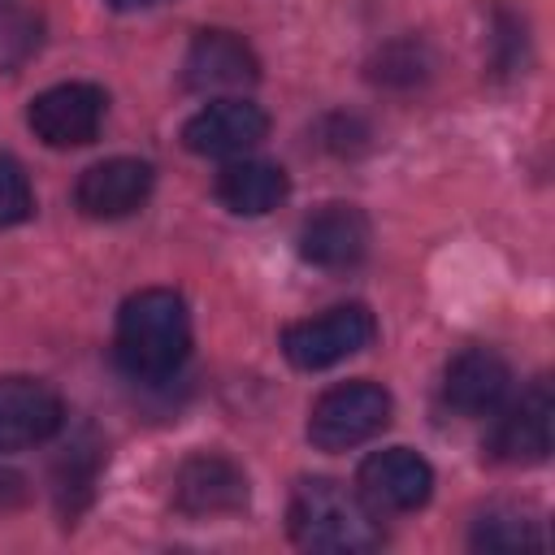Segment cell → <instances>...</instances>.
<instances>
[{
    "instance_id": "cell-2",
    "label": "cell",
    "mask_w": 555,
    "mask_h": 555,
    "mask_svg": "<svg viewBox=\"0 0 555 555\" xmlns=\"http://www.w3.org/2000/svg\"><path fill=\"white\" fill-rule=\"evenodd\" d=\"M286 529L295 546L325 555H360L382 546L377 512L360 499V490H347L343 481L330 477H308L295 486L286 507Z\"/></svg>"
},
{
    "instance_id": "cell-12",
    "label": "cell",
    "mask_w": 555,
    "mask_h": 555,
    "mask_svg": "<svg viewBox=\"0 0 555 555\" xmlns=\"http://www.w3.org/2000/svg\"><path fill=\"white\" fill-rule=\"evenodd\" d=\"M551 425H555V395L538 377L494 425L490 451L503 464H542L551 455Z\"/></svg>"
},
{
    "instance_id": "cell-7",
    "label": "cell",
    "mask_w": 555,
    "mask_h": 555,
    "mask_svg": "<svg viewBox=\"0 0 555 555\" xmlns=\"http://www.w3.org/2000/svg\"><path fill=\"white\" fill-rule=\"evenodd\" d=\"M65 403L39 377H0V451H26L61 434Z\"/></svg>"
},
{
    "instance_id": "cell-9",
    "label": "cell",
    "mask_w": 555,
    "mask_h": 555,
    "mask_svg": "<svg viewBox=\"0 0 555 555\" xmlns=\"http://www.w3.org/2000/svg\"><path fill=\"white\" fill-rule=\"evenodd\" d=\"M264 134H269L264 108L251 104V100H234V95L208 100V104H204L195 117H186V126H182V143H186V152H195V156H243V152H251Z\"/></svg>"
},
{
    "instance_id": "cell-3",
    "label": "cell",
    "mask_w": 555,
    "mask_h": 555,
    "mask_svg": "<svg viewBox=\"0 0 555 555\" xmlns=\"http://www.w3.org/2000/svg\"><path fill=\"white\" fill-rule=\"evenodd\" d=\"M390 425V390L360 377L330 386L308 412V442L317 451H351Z\"/></svg>"
},
{
    "instance_id": "cell-16",
    "label": "cell",
    "mask_w": 555,
    "mask_h": 555,
    "mask_svg": "<svg viewBox=\"0 0 555 555\" xmlns=\"http://www.w3.org/2000/svg\"><path fill=\"white\" fill-rule=\"evenodd\" d=\"M43 48V13L22 0H0V74L22 69Z\"/></svg>"
},
{
    "instance_id": "cell-10",
    "label": "cell",
    "mask_w": 555,
    "mask_h": 555,
    "mask_svg": "<svg viewBox=\"0 0 555 555\" xmlns=\"http://www.w3.org/2000/svg\"><path fill=\"white\" fill-rule=\"evenodd\" d=\"M152 182H156V173L147 160L108 156V160L82 169V178L74 186V204H78V212H87L95 221H117V217H130L134 208L147 204Z\"/></svg>"
},
{
    "instance_id": "cell-11",
    "label": "cell",
    "mask_w": 555,
    "mask_h": 555,
    "mask_svg": "<svg viewBox=\"0 0 555 555\" xmlns=\"http://www.w3.org/2000/svg\"><path fill=\"white\" fill-rule=\"evenodd\" d=\"M182 78L199 95L243 91V87H251L260 78V61L247 48V39H238L234 30H199L191 39V48H186Z\"/></svg>"
},
{
    "instance_id": "cell-14",
    "label": "cell",
    "mask_w": 555,
    "mask_h": 555,
    "mask_svg": "<svg viewBox=\"0 0 555 555\" xmlns=\"http://www.w3.org/2000/svg\"><path fill=\"white\" fill-rule=\"evenodd\" d=\"M507 386H512V369L490 347H464L447 364V373H442V399L460 416H486V412H494L503 403Z\"/></svg>"
},
{
    "instance_id": "cell-8",
    "label": "cell",
    "mask_w": 555,
    "mask_h": 555,
    "mask_svg": "<svg viewBox=\"0 0 555 555\" xmlns=\"http://www.w3.org/2000/svg\"><path fill=\"white\" fill-rule=\"evenodd\" d=\"M173 507L182 516H230L247 507V477L234 460L195 451L173 473Z\"/></svg>"
},
{
    "instance_id": "cell-1",
    "label": "cell",
    "mask_w": 555,
    "mask_h": 555,
    "mask_svg": "<svg viewBox=\"0 0 555 555\" xmlns=\"http://www.w3.org/2000/svg\"><path fill=\"white\" fill-rule=\"evenodd\" d=\"M117 369L134 382H165L191 356V312L186 299L169 286H147L130 295L113 330Z\"/></svg>"
},
{
    "instance_id": "cell-4",
    "label": "cell",
    "mask_w": 555,
    "mask_h": 555,
    "mask_svg": "<svg viewBox=\"0 0 555 555\" xmlns=\"http://www.w3.org/2000/svg\"><path fill=\"white\" fill-rule=\"evenodd\" d=\"M377 325H373V312L364 304H338L321 317H308V321H295L282 330V356L304 369V373H317V369H330L356 351H364L373 343Z\"/></svg>"
},
{
    "instance_id": "cell-5",
    "label": "cell",
    "mask_w": 555,
    "mask_h": 555,
    "mask_svg": "<svg viewBox=\"0 0 555 555\" xmlns=\"http://www.w3.org/2000/svg\"><path fill=\"white\" fill-rule=\"evenodd\" d=\"M108 113V95L95 82H56L26 108V126L48 147H87Z\"/></svg>"
},
{
    "instance_id": "cell-17",
    "label": "cell",
    "mask_w": 555,
    "mask_h": 555,
    "mask_svg": "<svg viewBox=\"0 0 555 555\" xmlns=\"http://www.w3.org/2000/svg\"><path fill=\"white\" fill-rule=\"evenodd\" d=\"M477 551H494V555H512V551H533L542 542L538 525L520 512H507V507H494L486 516H477L473 525V538H468Z\"/></svg>"
},
{
    "instance_id": "cell-19",
    "label": "cell",
    "mask_w": 555,
    "mask_h": 555,
    "mask_svg": "<svg viewBox=\"0 0 555 555\" xmlns=\"http://www.w3.org/2000/svg\"><path fill=\"white\" fill-rule=\"evenodd\" d=\"M26 499H30L26 477H22L17 468H4V464H0V512H17Z\"/></svg>"
},
{
    "instance_id": "cell-6",
    "label": "cell",
    "mask_w": 555,
    "mask_h": 555,
    "mask_svg": "<svg viewBox=\"0 0 555 555\" xmlns=\"http://www.w3.org/2000/svg\"><path fill=\"white\" fill-rule=\"evenodd\" d=\"M356 490L360 499L377 512V516H399V512H416L429 503L434 494V468L425 455L408 451V447H386L373 451L360 473H356Z\"/></svg>"
},
{
    "instance_id": "cell-13",
    "label": "cell",
    "mask_w": 555,
    "mask_h": 555,
    "mask_svg": "<svg viewBox=\"0 0 555 555\" xmlns=\"http://www.w3.org/2000/svg\"><path fill=\"white\" fill-rule=\"evenodd\" d=\"M369 217L351 204H325L299 225V256L317 269H356L369 256Z\"/></svg>"
},
{
    "instance_id": "cell-18",
    "label": "cell",
    "mask_w": 555,
    "mask_h": 555,
    "mask_svg": "<svg viewBox=\"0 0 555 555\" xmlns=\"http://www.w3.org/2000/svg\"><path fill=\"white\" fill-rule=\"evenodd\" d=\"M30 208H35V195H30L26 169L13 156H0V230L26 221Z\"/></svg>"
},
{
    "instance_id": "cell-20",
    "label": "cell",
    "mask_w": 555,
    "mask_h": 555,
    "mask_svg": "<svg viewBox=\"0 0 555 555\" xmlns=\"http://www.w3.org/2000/svg\"><path fill=\"white\" fill-rule=\"evenodd\" d=\"M113 9H152V4H160V0H108Z\"/></svg>"
},
{
    "instance_id": "cell-15",
    "label": "cell",
    "mask_w": 555,
    "mask_h": 555,
    "mask_svg": "<svg viewBox=\"0 0 555 555\" xmlns=\"http://www.w3.org/2000/svg\"><path fill=\"white\" fill-rule=\"evenodd\" d=\"M291 191V178L282 165L273 160H256V156H238L217 173V199L238 212V217H264L273 212Z\"/></svg>"
}]
</instances>
